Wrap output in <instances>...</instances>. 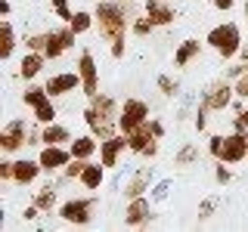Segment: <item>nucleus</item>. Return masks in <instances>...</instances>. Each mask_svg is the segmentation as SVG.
<instances>
[{"mask_svg": "<svg viewBox=\"0 0 248 232\" xmlns=\"http://www.w3.org/2000/svg\"><path fill=\"white\" fill-rule=\"evenodd\" d=\"M118 115H121V108L115 105V99L108 96V93H96V96L90 99V105L84 108V124H87L90 133L103 143V139L115 136V130H118Z\"/></svg>", "mask_w": 248, "mask_h": 232, "instance_id": "f257e3e1", "label": "nucleus"}, {"mask_svg": "<svg viewBox=\"0 0 248 232\" xmlns=\"http://www.w3.org/2000/svg\"><path fill=\"white\" fill-rule=\"evenodd\" d=\"M93 15H96V28H99V37L103 41H118V37L127 34V28L134 25L137 15L127 10V6L121 3V0H99L96 10H93Z\"/></svg>", "mask_w": 248, "mask_h": 232, "instance_id": "f03ea898", "label": "nucleus"}, {"mask_svg": "<svg viewBox=\"0 0 248 232\" xmlns=\"http://www.w3.org/2000/svg\"><path fill=\"white\" fill-rule=\"evenodd\" d=\"M205 44L211 46L220 59H236L239 50H242V31H239L236 22H223V25H214L208 31Z\"/></svg>", "mask_w": 248, "mask_h": 232, "instance_id": "7ed1b4c3", "label": "nucleus"}, {"mask_svg": "<svg viewBox=\"0 0 248 232\" xmlns=\"http://www.w3.org/2000/svg\"><path fill=\"white\" fill-rule=\"evenodd\" d=\"M93 207H96V198H68L59 204V220L72 226H87L93 220Z\"/></svg>", "mask_w": 248, "mask_h": 232, "instance_id": "20e7f679", "label": "nucleus"}, {"mask_svg": "<svg viewBox=\"0 0 248 232\" xmlns=\"http://www.w3.org/2000/svg\"><path fill=\"white\" fill-rule=\"evenodd\" d=\"M146 121H149V102H143V99H137V96L124 99L121 115H118V130L121 133H130V130L143 127Z\"/></svg>", "mask_w": 248, "mask_h": 232, "instance_id": "39448f33", "label": "nucleus"}, {"mask_svg": "<svg viewBox=\"0 0 248 232\" xmlns=\"http://www.w3.org/2000/svg\"><path fill=\"white\" fill-rule=\"evenodd\" d=\"M28 133H31L28 124L22 121V118H13L3 130H0V152H6V155L22 152L28 145Z\"/></svg>", "mask_w": 248, "mask_h": 232, "instance_id": "423d86ee", "label": "nucleus"}, {"mask_svg": "<svg viewBox=\"0 0 248 232\" xmlns=\"http://www.w3.org/2000/svg\"><path fill=\"white\" fill-rule=\"evenodd\" d=\"M232 99H236V87H232L230 81H214V84H208V87L202 90L199 102H205L211 112H223V108L232 105Z\"/></svg>", "mask_w": 248, "mask_h": 232, "instance_id": "0eeeda50", "label": "nucleus"}, {"mask_svg": "<svg viewBox=\"0 0 248 232\" xmlns=\"http://www.w3.org/2000/svg\"><path fill=\"white\" fill-rule=\"evenodd\" d=\"M248 158V130H232L230 136H223L220 155L217 161H227V164H239Z\"/></svg>", "mask_w": 248, "mask_h": 232, "instance_id": "6e6552de", "label": "nucleus"}, {"mask_svg": "<svg viewBox=\"0 0 248 232\" xmlns=\"http://www.w3.org/2000/svg\"><path fill=\"white\" fill-rule=\"evenodd\" d=\"M78 74H81L84 96L93 99L99 93V68H96V59H93L90 50H81V56H78Z\"/></svg>", "mask_w": 248, "mask_h": 232, "instance_id": "1a4fd4ad", "label": "nucleus"}, {"mask_svg": "<svg viewBox=\"0 0 248 232\" xmlns=\"http://www.w3.org/2000/svg\"><path fill=\"white\" fill-rule=\"evenodd\" d=\"M152 204H155V201H152L149 195L130 198V201H127V207H124V226L137 229V226H146V223H152V220H155Z\"/></svg>", "mask_w": 248, "mask_h": 232, "instance_id": "9d476101", "label": "nucleus"}, {"mask_svg": "<svg viewBox=\"0 0 248 232\" xmlns=\"http://www.w3.org/2000/svg\"><path fill=\"white\" fill-rule=\"evenodd\" d=\"M75 31L72 25H65V28H56V31H46V46H44V56L46 59H59L62 53H68L75 46Z\"/></svg>", "mask_w": 248, "mask_h": 232, "instance_id": "9b49d317", "label": "nucleus"}, {"mask_svg": "<svg viewBox=\"0 0 248 232\" xmlns=\"http://www.w3.org/2000/svg\"><path fill=\"white\" fill-rule=\"evenodd\" d=\"M37 161H41L44 174H56V170H65V164L72 161V149H65V145H44Z\"/></svg>", "mask_w": 248, "mask_h": 232, "instance_id": "f8f14e48", "label": "nucleus"}, {"mask_svg": "<svg viewBox=\"0 0 248 232\" xmlns=\"http://www.w3.org/2000/svg\"><path fill=\"white\" fill-rule=\"evenodd\" d=\"M124 149H127V136L124 133H115V136L103 139V143H99V164H103L106 170L118 167V158H121Z\"/></svg>", "mask_w": 248, "mask_h": 232, "instance_id": "ddd939ff", "label": "nucleus"}, {"mask_svg": "<svg viewBox=\"0 0 248 232\" xmlns=\"http://www.w3.org/2000/svg\"><path fill=\"white\" fill-rule=\"evenodd\" d=\"M152 186H155V170H152V164H146L130 176L127 186H124V198L130 201V198H140V195H149Z\"/></svg>", "mask_w": 248, "mask_h": 232, "instance_id": "4468645a", "label": "nucleus"}, {"mask_svg": "<svg viewBox=\"0 0 248 232\" xmlns=\"http://www.w3.org/2000/svg\"><path fill=\"white\" fill-rule=\"evenodd\" d=\"M44 87H46V93H50L53 99L68 96L72 90H81V74H78V72H59V74H53Z\"/></svg>", "mask_w": 248, "mask_h": 232, "instance_id": "2eb2a0df", "label": "nucleus"}, {"mask_svg": "<svg viewBox=\"0 0 248 232\" xmlns=\"http://www.w3.org/2000/svg\"><path fill=\"white\" fill-rule=\"evenodd\" d=\"M41 174H44L41 161H28V158L13 161V183H16V186H31Z\"/></svg>", "mask_w": 248, "mask_h": 232, "instance_id": "dca6fc26", "label": "nucleus"}, {"mask_svg": "<svg viewBox=\"0 0 248 232\" xmlns=\"http://www.w3.org/2000/svg\"><path fill=\"white\" fill-rule=\"evenodd\" d=\"M146 15L155 22V28H165V25H174L177 13L174 6L165 3V0H146Z\"/></svg>", "mask_w": 248, "mask_h": 232, "instance_id": "f3484780", "label": "nucleus"}, {"mask_svg": "<svg viewBox=\"0 0 248 232\" xmlns=\"http://www.w3.org/2000/svg\"><path fill=\"white\" fill-rule=\"evenodd\" d=\"M44 65H46V56H44V53L28 50L25 56H22V62H19V74L25 77V81H34V77L44 72Z\"/></svg>", "mask_w": 248, "mask_h": 232, "instance_id": "a211bd4d", "label": "nucleus"}, {"mask_svg": "<svg viewBox=\"0 0 248 232\" xmlns=\"http://www.w3.org/2000/svg\"><path fill=\"white\" fill-rule=\"evenodd\" d=\"M41 136H44V145H65V143H72V130L68 127H62V124H44L41 127Z\"/></svg>", "mask_w": 248, "mask_h": 232, "instance_id": "6ab92c4d", "label": "nucleus"}, {"mask_svg": "<svg viewBox=\"0 0 248 232\" xmlns=\"http://www.w3.org/2000/svg\"><path fill=\"white\" fill-rule=\"evenodd\" d=\"M124 136H127V149L134 152V155H143V152H146V145H149L152 139H155V133L149 130V121H146L143 127H137V130H130V133H124Z\"/></svg>", "mask_w": 248, "mask_h": 232, "instance_id": "aec40b11", "label": "nucleus"}, {"mask_svg": "<svg viewBox=\"0 0 248 232\" xmlns=\"http://www.w3.org/2000/svg\"><path fill=\"white\" fill-rule=\"evenodd\" d=\"M68 149H72V158H93V155H96L99 152V139L96 136H75L72 139V143H68Z\"/></svg>", "mask_w": 248, "mask_h": 232, "instance_id": "412c9836", "label": "nucleus"}, {"mask_svg": "<svg viewBox=\"0 0 248 232\" xmlns=\"http://www.w3.org/2000/svg\"><path fill=\"white\" fill-rule=\"evenodd\" d=\"M199 53H202V41H196V37H186V41L174 50V65L177 68H186L192 59L199 56Z\"/></svg>", "mask_w": 248, "mask_h": 232, "instance_id": "4be33fe9", "label": "nucleus"}, {"mask_svg": "<svg viewBox=\"0 0 248 232\" xmlns=\"http://www.w3.org/2000/svg\"><path fill=\"white\" fill-rule=\"evenodd\" d=\"M103 183H106V167L103 164H90L87 161V167H84V174H81V186L90 189V192H96Z\"/></svg>", "mask_w": 248, "mask_h": 232, "instance_id": "5701e85b", "label": "nucleus"}, {"mask_svg": "<svg viewBox=\"0 0 248 232\" xmlns=\"http://www.w3.org/2000/svg\"><path fill=\"white\" fill-rule=\"evenodd\" d=\"M199 161H202V152H199L196 143H183L180 149H177V155H174L177 167H192V164H199Z\"/></svg>", "mask_w": 248, "mask_h": 232, "instance_id": "b1692460", "label": "nucleus"}, {"mask_svg": "<svg viewBox=\"0 0 248 232\" xmlns=\"http://www.w3.org/2000/svg\"><path fill=\"white\" fill-rule=\"evenodd\" d=\"M0 59H10L13 56V50H16V31H13V22L10 19H3L0 22Z\"/></svg>", "mask_w": 248, "mask_h": 232, "instance_id": "393cba45", "label": "nucleus"}, {"mask_svg": "<svg viewBox=\"0 0 248 232\" xmlns=\"http://www.w3.org/2000/svg\"><path fill=\"white\" fill-rule=\"evenodd\" d=\"M155 87H158V93L165 99H177V96H180V81L170 77V74H158V77H155Z\"/></svg>", "mask_w": 248, "mask_h": 232, "instance_id": "a878e982", "label": "nucleus"}, {"mask_svg": "<svg viewBox=\"0 0 248 232\" xmlns=\"http://www.w3.org/2000/svg\"><path fill=\"white\" fill-rule=\"evenodd\" d=\"M68 25H72L75 34H87V31H90L93 25H96V15L87 13V10H78V13L72 15V22H68Z\"/></svg>", "mask_w": 248, "mask_h": 232, "instance_id": "bb28decb", "label": "nucleus"}, {"mask_svg": "<svg viewBox=\"0 0 248 232\" xmlns=\"http://www.w3.org/2000/svg\"><path fill=\"white\" fill-rule=\"evenodd\" d=\"M31 201H34L44 214H50L53 207H56V189H53V186H44V189L34 192V198H31Z\"/></svg>", "mask_w": 248, "mask_h": 232, "instance_id": "cd10ccee", "label": "nucleus"}, {"mask_svg": "<svg viewBox=\"0 0 248 232\" xmlns=\"http://www.w3.org/2000/svg\"><path fill=\"white\" fill-rule=\"evenodd\" d=\"M46 99H53L50 93H46V87H28L25 93H22V102H25L31 112H34V108L41 105V102H46Z\"/></svg>", "mask_w": 248, "mask_h": 232, "instance_id": "c85d7f7f", "label": "nucleus"}, {"mask_svg": "<svg viewBox=\"0 0 248 232\" xmlns=\"http://www.w3.org/2000/svg\"><path fill=\"white\" fill-rule=\"evenodd\" d=\"M34 121L41 124V127H44V124H53V121H56V105H53V99H46V102H41V105L34 108Z\"/></svg>", "mask_w": 248, "mask_h": 232, "instance_id": "c756f323", "label": "nucleus"}, {"mask_svg": "<svg viewBox=\"0 0 248 232\" xmlns=\"http://www.w3.org/2000/svg\"><path fill=\"white\" fill-rule=\"evenodd\" d=\"M84 167H87V158H72L65 164V170H62V176H65V180H81Z\"/></svg>", "mask_w": 248, "mask_h": 232, "instance_id": "7c9ffc66", "label": "nucleus"}, {"mask_svg": "<svg viewBox=\"0 0 248 232\" xmlns=\"http://www.w3.org/2000/svg\"><path fill=\"white\" fill-rule=\"evenodd\" d=\"M152 28H155V22L149 19V15H137V19H134V25H130V31H134V34L137 37H146V34H152Z\"/></svg>", "mask_w": 248, "mask_h": 232, "instance_id": "2f4dec72", "label": "nucleus"}, {"mask_svg": "<svg viewBox=\"0 0 248 232\" xmlns=\"http://www.w3.org/2000/svg\"><path fill=\"white\" fill-rule=\"evenodd\" d=\"M170 186H174L170 180H158V183H155L152 189H149V198L155 201V204H158V201H165V198L170 195Z\"/></svg>", "mask_w": 248, "mask_h": 232, "instance_id": "473e14b6", "label": "nucleus"}, {"mask_svg": "<svg viewBox=\"0 0 248 232\" xmlns=\"http://www.w3.org/2000/svg\"><path fill=\"white\" fill-rule=\"evenodd\" d=\"M217 204H220V201H217L214 195H211V198H205V201L199 204V220H211L214 211H217Z\"/></svg>", "mask_w": 248, "mask_h": 232, "instance_id": "72a5a7b5", "label": "nucleus"}, {"mask_svg": "<svg viewBox=\"0 0 248 232\" xmlns=\"http://www.w3.org/2000/svg\"><path fill=\"white\" fill-rule=\"evenodd\" d=\"M53 10H56V15H59V19L62 22H65V25H68V22H72V6H68V0H53Z\"/></svg>", "mask_w": 248, "mask_h": 232, "instance_id": "f704fd0d", "label": "nucleus"}, {"mask_svg": "<svg viewBox=\"0 0 248 232\" xmlns=\"http://www.w3.org/2000/svg\"><path fill=\"white\" fill-rule=\"evenodd\" d=\"M214 180L220 183V186H227L232 180V174H230V167H227V161H217L214 164Z\"/></svg>", "mask_w": 248, "mask_h": 232, "instance_id": "c9c22d12", "label": "nucleus"}, {"mask_svg": "<svg viewBox=\"0 0 248 232\" xmlns=\"http://www.w3.org/2000/svg\"><path fill=\"white\" fill-rule=\"evenodd\" d=\"M208 112H211V108H208L205 102H199V108H196V118H192L196 130H205V127H208Z\"/></svg>", "mask_w": 248, "mask_h": 232, "instance_id": "e433bc0d", "label": "nucleus"}, {"mask_svg": "<svg viewBox=\"0 0 248 232\" xmlns=\"http://www.w3.org/2000/svg\"><path fill=\"white\" fill-rule=\"evenodd\" d=\"M232 130H248V108L236 105V118H232Z\"/></svg>", "mask_w": 248, "mask_h": 232, "instance_id": "4c0bfd02", "label": "nucleus"}, {"mask_svg": "<svg viewBox=\"0 0 248 232\" xmlns=\"http://www.w3.org/2000/svg\"><path fill=\"white\" fill-rule=\"evenodd\" d=\"M232 87H236V99H248V72H245V74H239Z\"/></svg>", "mask_w": 248, "mask_h": 232, "instance_id": "58836bf2", "label": "nucleus"}, {"mask_svg": "<svg viewBox=\"0 0 248 232\" xmlns=\"http://www.w3.org/2000/svg\"><path fill=\"white\" fill-rule=\"evenodd\" d=\"M25 44H28V50H37V53H44V46H46V31H44V34H31Z\"/></svg>", "mask_w": 248, "mask_h": 232, "instance_id": "ea45409f", "label": "nucleus"}, {"mask_svg": "<svg viewBox=\"0 0 248 232\" xmlns=\"http://www.w3.org/2000/svg\"><path fill=\"white\" fill-rule=\"evenodd\" d=\"M124 50H127V41H124V37H118V41L108 44V53H112V59H121Z\"/></svg>", "mask_w": 248, "mask_h": 232, "instance_id": "a19ab883", "label": "nucleus"}, {"mask_svg": "<svg viewBox=\"0 0 248 232\" xmlns=\"http://www.w3.org/2000/svg\"><path fill=\"white\" fill-rule=\"evenodd\" d=\"M0 183H13V161L10 158L0 161Z\"/></svg>", "mask_w": 248, "mask_h": 232, "instance_id": "79ce46f5", "label": "nucleus"}, {"mask_svg": "<svg viewBox=\"0 0 248 232\" xmlns=\"http://www.w3.org/2000/svg\"><path fill=\"white\" fill-rule=\"evenodd\" d=\"M220 145H223V136H208V155L217 161V155H220Z\"/></svg>", "mask_w": 248, "mask_h": 232, "instance_id": "37998d69", "label": "nucleus"}, {"mask_svg": "<svg viewBox=\"0 0 248 232\" xmlns=\"http://www.w3.org/2000/svg\"><path fill=\"white\" fill-rule=\"evenodd\" d=\"M149 130L155 133V139H165V124H161L158 118H149Z\"/></svg>", "mask_w": 248, "mask_h": 232, "instance_id": "c03bdc74", "label": "nucleus"}, {"mask_svg": "<svg viewBox=\"0 0 248 232\" xmlns=\"http://www.w3.org/2000/svg\"><path fill=\"white\" fill-rule=\"evenodd\" d=\"M158 143H161V139H152V143L146 145V152H143V158H146V161H149V158H155V155H158Z\"/></svg>", "mask_w": 248, "mask_h": 232, "instance_id": "a18cd8bd", "label": "nucleus"}, {"mask_svg": "<svg viewBox=\"0 0 248 232\" xmlns=\"http://www.w3.org/2000/svg\"><path fill=\"white\" fill-rule=\"evenodd\" d=\"M211 3L217 6V10H223V13H227V10H230V6H232V0H211Z\"/></svg>", "mask_w": 248, "mask_h": 232, "instance_id": "49530a36", "label": "nucleus"}, {"mask_svg": "<svg viewBox=\"0 0 248 232\" xmlns=\"http://www.w3.org/2000/svg\"><path fill=\"white\" fill-rule=\"evenodd\" d=\"M13 13V3L10 0H0V15H10Z\"/></svg>", "mask_w": 248, "mask_h": 232, "instance_id": "de8ad7c7", "label": "nucleus"}, {"mask_svg": "<svg viewBox=\"0 0 248 232\" xmlns=\"http://www.w3.org/2000/svg\"><path fill=\"white\" fill-rule=\"evenodd\" d=\"M239 56H242V62L248 65V46H242V50H239Z\"/></svg>", "mask_w": 248, "mask_h": 232, "instance_id": "09e8293b", "label": "nucleus"}, {"mask_svg": "<svg viewBox=\"0 0 248 232\" xmlns=\"http://www.w3.org/2000/svg\"><path fill=\"white\" fill-rule=\"evenodd\" d=\"M245 15H248V3H245Z\"/></svg>", "mask_w": 248, "mask_h": 232, "instance_id": "8fccbe9b", "label": "nucleus"}]
</instances>
